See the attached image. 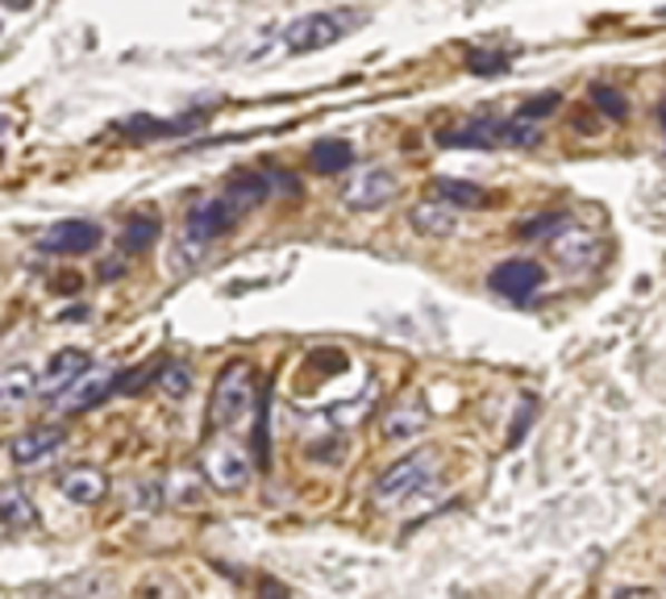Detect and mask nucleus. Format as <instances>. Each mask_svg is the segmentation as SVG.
<instances>
[{
	"label": "nucleus",
	"instance_id": "f257e3e1",
	"mask_svg": "<svg viewBox=\"0 0 666 599\" xmlns=\"http://www.w3.org/2000/svg\"><path fill=\"white\" fill-rule=\"evenodd\" d=\"M258 404V379H254V366L246 359H234V363L222 366V375L213 379V395H208V429H234L242 425L246 416Z\"/></svg>",
	"mask_w": 666,
	"mask_h": 599
},
{
	"label": "nucleus",
	"instance_id": "f03ea898",
	"mask_svg": "<svg viewBox=\"0 0 666 599\" xmlns=\"http://www.w3.org/2000/svg\"><path fill=\"white\" fill-rule=\"evenodd\" d=\"M438 471H442V454H438V450H413V454H404L400 462H392V467L380 474L375 500H380L383 508L404 504V500L421 495V491L438 479Z\"/></svg>",
	"mask_w": 666,
	"mask_h": 599
},
{
	"label": "nucleus",
	"instance_id": "7ed1b4c3",
	"mask_svg": "<svg viewBox=\"0 0 666 599\" xmlns=\"http://www.w3.org/2000/svg\"><path fill=\"white\" fill-rule=\"evenodd\" d=\"M538 129L525 121H471L459 129H442L438 146H454V150H496V146H538Z\"/></svg>",
	"mask_w": 666,
	"mask_h": 599
},
{
	"label": "nucleus",
	"instance_id": "20e7f679",
	"mask_svg": "<svg viewBox=\"0 0 666 599\" xmlns=\"http://www.w3.org/2000/svg\"><path fill=\"white\" fill-rule=\"evenodd\" d=\"M359 17L354 13H304L296 17L284 30V47L287 55H313V50H325L333 42H342L346 30Z\"/></svg>",
	"mask_w": 666,
	"mask_h": 599
},
{
	"label": "nucleus",
	"instance_id": "39448f33",
	"mask_svg": "<svg viewBox=\"0 0 666 599\" xmlns=\"http://www.w3.org/2000/svg\"><path fill=\"white\" fill-rule=\"evenodd\" d=\"M234 225H238V208L229 205L225 196L196 200V205L188 208V217H184V246H188V254L205 251L208 242L225 237Z\"/></svg>",
	"mask_w": 666,
	"mask_h": 599
},
{
	"label": "nucleus",
	"instance_id": "423d86ee",
	"mask_svg": "<svg viewBox=\"0 0 666 599\" xmlns=\"http://www.w3.org/2000/svg\"><path fill=\"white\" fill-rule=\"evenodd\" d=\"M400 192V179L388 167H359V171L346 179V188H342V205L350 213H375L383 208L388 200H396Z\"/></svg>",
	"mask_w": 666,
	"mask_h": 599
},
{
	"label": "nucleus",
	"instance_id": "0eeeda50",
	"mask_svg": "<svg viewBox=\"0 0 666 599\" xmlns=\"http://www.w3.org/2000/svg\"><path fill=\"white\" fill-rule=\"evenodd\" d=\"M112 392H117V371H112V366H88L55 404H59V412H67V416H84V412H92L96 404H105Z\"/></svg>",
	"mask_w": 666,
	"mask_h": 599
},
{
	"label": "nucleus",
	"instance_id": "6e6552de",
	"mask_svg": "<svg viewBox=\"0 0 666 599\" xmlns=\"http://www.w3.org/2000/svg\"><path fill=\"white\" fill-rule=\"evenodd\" d=\"M200 471H205V479L217 491H242L251 483L254 467L251 458L242 454V450H234L229 442H213L205 450V458H200Z\"/></svg>",
	"mask_w": 666,
	"mask_h": 599
},
{
	"label": "nucleus",
	"instance_id": "1a4fd4ad",
	"mask_svg": "<svg viewBox=\"0 0 666 599\" xmlns=\"http://www.w3.org/2000/svg\"><path fill=\"white\" fill-rule=\"evenodd\" d=\"M96 246H100V225L84 222V217H71V222L50 225L47 234L38 237V251H42V254H63V258L92 254Z\"/></svg>",
	"mask_w": 666,
	"mask_h": 599
},
{
	"label": "nucleus",
	"instance_id": "9d476101",
	"mask_svg": "<svg viewBox=\"0 0 666 599\" xmlns=\"http://www.w3.org/2000/svg\"><path fill=\"white\" fill-rule=\"evenodd\" d=\"M213 117V109H192L184 117H175V121H159V117H126V121H117V134H126L134 143H155V138H179V134H192V129H200Z\"/></svg>",
	"mask_w": 666,
	"mask_h": 599
},
{
	"label": "nucleus",
	"instance_id": "9b49d317",
	"mask_svg": "<svg viewBox=\"0 0 666 599\" xmlns=\"http://www.w3.org/2000/svg\"><path fill=\"white\" fill-rule=\"evenodd\" d=\"M600 237L591 234V229H579V225H558V234L550 237V254H555L558 263L567 271H584V267H596V258H600Z\"/></svg>",
	"mask_w": 666,
	"mask_h": 599
},
{
	"label": "nucleus",
	"instance_id": "f8f14e48",
	"mask_svg": "<svg viewBox=\"0 0 666 599\" xmlns=\"http://www.w3.org/2000/svg\"><path fill=\"white\" fill-rule=\"evenodd\" d=\"M92 366V359L84 354V350H59L55 359H50L42 371H38V395H47V400H59V395L76 383Z\"/></svg>",
	"mask_w": 666,
	"mask_h": 599
},
{
	"label": "nucleus",
	"instance_id": "ddd939ff",
	"mask_svg": "<svg viewBox=\"0 0 666 599\" xmlns=\"http://www.w3.org/2000/svg\"><path fill=\"white\" fill-rule=\"evenodd\" d=\"M59 491H63L71 504H100L105 495H109V479H105V471L100 467H92V462H76V467H67L63 474H59Z\"/></svg>",
	"mask_w": 666,
	"mask_h": 599
},
{
	"label": "nucleus",
	"instance_id": "4468645a",
	"mask_svg": "<svg viewBox=\"0 0 666 599\" xmlns=\"http://www.w3.org/2000/svg\"><path fill=\"white\" fill-rule=\"evenodd\" d=\"M492 292H500L505 300H529L541 287V267L529 258H508L492 271Z\"/></svg>",
	"mask_w": 666,
	"mask_h": 599
},
{
	"label": "nucleus",
	"instance_id": "2eb2a0df",
	"mask_svg": "<svg viewBox=\"0 0 666 599\" xmlns=\"http://www.w3.org/2000/svg\"><path fill=\"white\" fill-rule=\"evenodd\" d=\"M271 171H254V167H246V171H234L229 179H225V200L242 213H251V208L267 205L271 200Z\"/></svg>",
	"mask_w": 666,
	"mask_h": 599
},
{
	"label": "nucleus",
	"instance_id": "dca6fc26",
	"mask_svg": "<svg viewBox=\"0 0 666 599\" xmlns=\"http://www.w3.org/2000/svg\"><path fill=\"white\" fill-rule=\"evenodd\" d=\"M429 425V409L421 395H409V400H400L396 409H388L383 416V438L388 442H409L417 433H425Z\"/></svg>",
	"mask_w": 666,
	"mask_h": 599
},
{
	"label": "nucleus",
	"instance_id": "f3484780",
	"mask_svg": "<svg viewBox=\"0 0 666 599\" xmlns=\"http://www.w3.org/2000/svg\"><path fill=\"white\" fill-rule=\"evenodd\" d=\"M63 429L55 425H38V429H26V433H17L13 438V462L17 467H38V462H47L59 445H63Z\"/></svg>",
	"mask_w": 666,
	"mask_h": 599
},
{
	"label": "nucleus",
	"instance_id": "a211bd4d",
	"mask_svg": "<svg viewBox=\"0 0 666 599\" xmlns=\"http://www.w3.org/2000/svg\"><path fill=\"white\" fill-rule=\"evenodd\" d=\"M38 395V375L30 366H13V371H0V416L17 412L21 404H30Z\"/></svg>",
	"mask_w": 666,
	"mask_h": 599
},
{
	"label": "nucleus",
	"instance_id": "6ab92c4d",
	"mask_svg": "<svg viewBox=\"0 0 666 599\" xmlns=\"http://www.w3.org/2000/svg\"><path fill=\"white\" fill-rule=\"evenodd\" d=\"M0 521L9 529H33L38 524V508H33L30 491L21 483H0Z\"/></svg>",
	"mask_w": 666,
	"mask_h": 599
},
{
	"label": "nucleus",
	"instance_id": "aec40b11",
	"mask_svg": "<svg viewBox=\"0 0 666 599\" xmlns=\"http://www.w3.org/2000/svg\"><path fill=\"white\" fill-rule=\"evenodd\" d=\"M409 222H413L417 234L450 237L454 229H459V213H454L450 205H442V200H425V205H417L413 213H409Z\"/></svg>",
	"mask_w": 666,
	"mask_h": 599
},
{
	"label": "nucleus",
	"instance_id": "412c9836",
	"mask_svg": "<svg viewBox=\"0 0 666 599\" xmlns=\"http://www.w3.org/2000/svg\"><path fill=\"white\" fill-rule=\"evenodd\" d=\"M308 167L317 175L346 171V167H354V146H350L346 138H321V143H313V150H308Z\"/></svg>",
	"mask_w": 666,
	"mask_h": 599
},
{
	"label": "nucleus",
	"instance_id": "4be33fe9",
	"mask_svg": "<svg viewBox=\"0 0 666 599\" xmlns=\"http://www.w3.org/2000/svg\"><path fill=\"white\" fill-rule=\"evenodd\" d=\"M159 237H163V222L155 217V213H134V217H126L121 246H126L129 254H146Z\"/></svg>",
	"mask_w": 666,
	"mask_h": 599
},
{
	"label": "nucleus",
	"instance_id": "5701e85b",
	"mask_svg": "<svg viewBox=\"0 0 666 599\" xmlns=\"http://www.w3.org/2000/svg\"><path fill=\"white\" fill-rule=\"evenodd\" d=\"M433 196L450 208H483L488 205V192L467 179H433Z\"/></svg>",
	"mask_w": 666,
	"mask_h": 599
},
{
	"label": "nucleus",
	"instance_id": "b1692460",
	"mask_svg": "<svg viewBox=\"0 0 666 599\" xmlns=\"http://www.w3.org/2000/svg\"><path fill=\"white\" fill-rule=\"evenodd\" d=\"M271 392L258 395V404H254V467H271Z\"/></svg>",
	"mask_w": 666,
	"mask_h": 599
},
{
	"label": "nucleus",
	"instance_id": "393cba45",
	"mask_svg": "<svg viewBox=\"0 0 666 599\" xmlns=\"http://www.w3.org/2000/svg\"><path fill=\"white\" fill-rule=\"evenodd\" d=\"M508 50H471L467 55V71L471 76H505L508 71Z\"/></svg>",
	"mask_w": 666,
	"mask_h": 599
},
{
	"label": "nucleus",
	"instance_id": "a878e982",
	"mask_svg": "<svg viewBox=\"0 0 666 599\" xmlns=\"http://www.w3.org/2000/svg\"><path fill=\"white\" fill-rule=\"evenodd\" d=\"M591 105H596L604 117H613V121H625V117H629V105H625V96H620L613 84H596V88H591Z\"/></svg>",
	"mask_w": 666,
	"mask_h": 599
},
{
	"label": "nucleus",
	"instance_id": "bb28decb",
	"mask_svg": "<svg viewBox=\"0 0 666 599\" xmlns=\"http://www.w3.org/2000/svg\"><path fill=\"white\" fill-rule=\"evenodd\" d=\"M159 387L167 392V400H184L192 392V371L184 363H167L159 371Z\"/></svg>",
	"mask_w": 666,
	"mask_h": 599
},
{
	"label": "nucleus",
	"instance_id": "cd10ccee",
	"mask_svg": "<svg viewBox=\"0 0 666 599\" xmlns=\"http://www.w3.org/2000/svg\"><path fill=\"white\" fill-rule=\"evenodd\" d=\"M159 371H163V359H155V363H146V366H138V371H129V375H117V392H126V395H143L155 379H159Z\"/></svg>",
	"mask_w": 666,
	"mask_h": 599
},
{
	"label": "nucleus",
	"instance_id": "c85d7f7f",
	"mask_svg": "<svg viewBox=\"0 0 666 599\" xmlns=\"http://www.w3.org/2000/svg\"><path fill=\"white\" fill-rule=\"evenodd\" d=\"M558 105H562V92L533 96V100H525V105H521V121H538V117H550V112H558Z\"/></svg>",
	"mask_w": 666,
	"mask_h": 599
},
{
	"label": "nucleus",
	"instance_id": "c756f323",
	"mask_svg": "<svg viewBox=\"0 0 666 599\" xmlns=\"http://www.w3.org/2000/svg\"><path fill=\"white\" fill-rule=\"evenodd\" d=\"M134 599H184V591L172 583V579H163V575H155V579H146L138 591H134Z\"/></svg>",
	"mask_w": 666,
	"mask_h": 599
},
{
	"label": "nucleus",
	"instance_id": "7c9ffc66",
	"mask_svg": "<svg viewBox=\"0 0 666 599\" xmlns=\"http://www.w3.org/2000/svg\"><path fill=\"white\" fill-rule=\"evenodd\" d=\"M167 495L179 500V504H196V500H200V479L192 483V471H179L175 474V483L167 488Z\"/></svg>",
	"mask_w": 666,
	"mask_h": 599
},
{
	"label": "nucleus",
	"instance_id": "2f4dec72",
	"mask_svg": "<svg viewBox=\"0 0 666 599\" xmlns=\"http://www.w3.org/2000/svg\"><path fill=\"white\" fill-rule=\"evenodd\" d=\"M308 363L317 366V371H325V375H337V371H346V354L342 350H313L308 354Z\"/></svg>",
	"mask_w": 666,
	"mask_h": 599
},
{
	"label": "nucleus",
	"instance_id": "473e14b6",
	"mask_svg": "<svg viewBox=\"0 0 666 599\" xmlns=\"http://www.w3.org/2000/svg\"><path fill=\"white\" fill-rule=\"evenodd\" d=\"M562 222H567V217H550V213H546V217H538V222H525L521 225V237H541L546 229H558Z\"/></svg>",
	"mask_w": 666,
	"mask_h": 599
},
{
	"label": "nucleus",
	"instance_id": "72a5a7b5",
	"mask_svg": "<svg viewBox=\"0 0 666 599\" xmlns=\"http://www.w3.org/2000/svg\"><path fill=\"white\" fill-rule=\"evenodd\" d=\"M533 412H538V409H533V400H525L521 421H512V438H508V442H512V445H517V442H521V438H525V429H529V421H533Z\"/></svg>",
	"mask_w": 666,
	"mask_h": 599
},
{
	"label": "nucleus",
	"instance_id": "f704fd0d",
	"mask_svg": "<svg viewBox=\"0 0 666 599\" xmlns=\"http://www.w3.org/2000/svg\"><path fill=\"white\" fill-rule=\"evenodd\" d=\"M258 599H287V591L280 583H275V579H267V583L258 587Z\"/></svg>",
	"mask_w": 666,
	"mask_h": 599
},
{
	"label": "nucleus",
	"instance_id": "c9c22d12",
	"mask_svg": "<svg viewBox=\"0 0 666 599\" xmlns=\"http://www.w3.org/2000/svg\"><path fill=\"white\" fill-rule=\"evenodd\" d=\"M121 275V263H105V279H117Z\"/></svg>",
	"mask_w": 666,
	"mask_h": 599
},
{
	"label": "nucleus",
	"instance_id": "e433bc0d",
	"mask_svg": "<svg viewBox=\"0 0 666 599\" xmlns=\"http://www.w3.org/2000/svg\"><path fill=\"white\" fill-rule=\"evenodd\" d=\"M663 117H666V100H663Z\"/></svg>",
	"mask_w": 666,
	"mask_h": 599
},
{
	"label": "nucleus",
	"instance_id": "4c0bfd02",
	"mask_svg": "<svg viewBox=\"0 0 666 599\" xmlns=\"http://www.w3.org/2000/svg\"><path fill=\"white\" fill-rule=\"evenodd\" d=\"M0 33H4V26H0Z\"/></svg>",
	"mask_w": 666,
	"mask_h": 599
},
{
	"label": "nucleus",
	"instance_id": "58836bf2",
	"mask_svg": "<svg viewBox=\"0 0 666 599\" xmlns=\"http://www.w3.org/2000/svg\"><path fill=\"white\" fill-rule=\"evenodd\" d=\"M0 134H4V126H0Z\"/></svg>",
	"mask_w": 666,
	"mask_h": 599
},
{
	"label": "nucleus",
	"instance_id": "ea45409f",
	"mask_svg": "<svg viewBox=\"0 0 666 599\" xmlns=\"http://www.w3.org/2000/svg\"><path fill=\"white\" fill-rule=\"evenodd\" d=\"M663 13H666V9H663Z\"/></svg>",
	"mask_w": 666,
	"mask_h": 599
}]
</instances>
